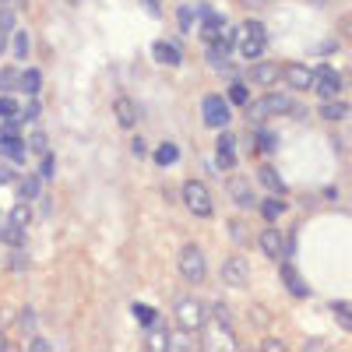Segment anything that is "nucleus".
Segmentation results:
<instances>
[{
	"label": "nucleus",
	"mask_w": 352,
	"mask_h": 352,
	"mask_svg": "<svg viewBox=\"0 0 352 352\" xmlns=\"http://www.w3.org/2000/svg\"><path fill=\"white\" fill-rule=\"evenodd\" d=\"M261 349H272V352H285V345H282V342H275V338H272V342H264Z\"/></svg>",
	"instance_id": "43"
},
{
	"label": "nucleus",
	"mask_w": 352,
	"mask_h": 352,
	"mask_svg": "<svg viewBox=\"0 0 352 352\" xmlns=\"http://www.w3.org/2000/svg\"><path fill=\"white\" fill-rule=\"evenodd\" d=\"M0 152H4V159L14 162V166L25 162V144H21L18 138H4V141H0Z\"/></svg>",
	"instance_id": "18"
},
{
	"label": "nucleus",
	"mask_w": 352,
	"mask_h": 352,
	"mask_svg": "<svg viewBox=\"0 0 352 352\" xmlns=\"http://www.w3.org/2000/svg\"><path fill=\"white\" fill-rule=\"evenodd\" d=\"M11 32H14V11H0V53L8 50Z\"/></svg>",
	"instance_id": "21"
},
{
	"label": "nucleus",
	"mask_w": 352,
	"mask_h": 352,
	"mask_svg": "<svg viewBox=\"0 0 352 352\" xmlns=\"http://www.w3.org/2000/svg\"><path fill=\"white\" fill-rule=\"evenodd\" d=\"M212 314H215V320H219V331H222V335H236V320H232V314H229L222 303H215Z\"/></svg>",
	"instance_id": "20"
},
{
	"label": "nucleus",
	"mask_w": 352,
	"mask_h": 352,
	"mask_svg": "<svg viewBox=\"0 0 352 352\" xmlns=\"http://www.w3.org/2000/svg\"><path fill=\"white\" fill-rule=\"evenodd\" d=\"M250 78H254L257 85H272V81L278 78V67H275V64H254Z\"/></svg>",
	"instance_id": "24"
},
{
	"label": "nucleus",
	"mask_w": 352,
	"mask_h": 352,
	"mask_svg": "<svg viewBox=\"0 0 352 352\" xmlns=\"http://www.w3.org/2000/svg\"><path fill=\"white\" fill-rule=\"evenodd\" d=\"M113 109H116V120H120V127H124V131H131V127H134V120H138V113H134L131 99H124V96H120V99L113 102Z\"/></svg>",
	"instance_id": "15"
},
{
	"label": "nucleus",
	"mask_w": 352,
	"mask_h": 352,
	"mask_svg": "<svg viewBox=\"0 0 352 352\" xmlns=\"http://www.w3.org/2000/svg\"><path fill=\"white\" fill-rule=\"evenodd\" d=\"M257 243H261V250H264V257H282V243H285V236L278 229H264L261 236H257Z\"/></svg>",
	"instance_id": "10"
},
{
	"label": "nucleus",
	"mask_w": 352,
	"mask_h": 352,
	"mask_svg": "<svg viewBox=\"0 0 352 352\" xmlns=\"http://www.w3.org/2000/svg\"><path fill=\"white\" fill-rule=\"evenodd\" d=\"M180 275L190 282V285H201L204 282V275H208V261H204V254H201V247H194V243H187L184 250H180Z\"/></svg>",
	"instance_id": "4"
},
{
	"label": "nucleus",
	"mask_w": 352,
	"mask_h": 352,
	"mask_svg": "<svg viewBox=\"0 0 352 352\" xmlns=\"http://www.w3.org/2000/svg\"><path fill=\"white\" fill-rule=\"evenodd\" d=\"M18 85L25 88L28 96H36L39 85H43V71H21V74H18Z\"/></svg>",
	"instance_id": "23"
},
{
	"label": "nucleus",
	"mask_w": 352,
	"mask_h": 352,
	"mask_svg": "<svg viewBox=\"0 0 352 352\" xmlns=\"http://www.w3.org/2000/svg\"><path fill=\"white\" fill-rule=\"evenodd\" d=\"M201 25H204V36L212 39V32H219V28H222V14H215L212 8H201Z\"/></svg>",
	"instance_id": "26"
},
{
	"label": "nucleus",
	"mask_w": 352,
	"mask_h": 352,
	"mask_svg": "<svg viewBox=\"0 0 352 352\" xmlns=\"http://www.w3.org/2000/svg\"><path fill=\"white\" fill-rule=\"evenodd\" d=\"M148 349H169V328L162 324V317H155V324H148Z\"/></svg>",
	"instance_id": "16"
},
{
	"label": "nucleus",
	"mask_w": 352,
	"mask_h": 352,
	"mask_svg": "<svg viewBox=\"0 0 352 352\" xmlns=\"http://www.w3.org/2000/svg\"><path fill=\"white\" fill-rule=\"evenodd\" d=\"M4 240H8L11 247H21V243H25V226H14V222H11V226L4 229Z\"/></svg>",
	"instance_id": "30"
},
{
	"label": "nucleus",
	"mask_w": 352,
	"mask_h": 352,
	"mask_svg": "<svg viewBox=\"0 0 352 352\" xmlns=\"http://www.w3.org/2000/svg\"><path fill=\"white\" fill-rule=\"evenodd\" d=\"M176 25H180L184 32H187V28L194 25V11H190V8H180V11H176Z\"/></svg>",
	"instance_id": "37"
},
{
	"label": "nucleus",
	"mask_w": 352,
	"mask_h": 352,
	"mask_svg": "<svg viewBox=\"0 0 352 352\" xmlns=\"http://www.w3.org/2000/svg\"><path fill=\"white\" fill-rule=\"evenodd\" d=\"M144 4H148V8H155V11H159V4H162V0H144Z\"/></svg>",
	"instance_id": "47"
},
{
	"label": "nucleus",
	"mask_w": 352,
	"mask_h": 352,
	"mask_svg": "<svg viewBox=\"0 0 352 352\" xmlns=\"http://www.w3.org/2000/svg\"><path fill=\"white\" fill-rule=\"evenodd\" d=\"M39 176H53V155L43 152V166H39Z\"/></svg>",
	"instance_id": "39"
},
{
	"label": "nucleus",
	"mask_w": 352,
	"mask_h": 352,
	"mask_svg": "<svg viewBox=\"0 0 352 352\" xmlns=\"http://www.w3.org/2000/svg\"><path fill=\"white\" fill-rule=\"evenodd\" d=\"M11 46H14L18 60H25V56L32 53V46H28V32H21V28H18V32H11Z\"/></svg>",
	"instance_id": "28"
},
{
	"label": "nucleus",
	"mask_w": 352,
	"mask_h": 352,
	"mask_svg": "<svg viewBox=\"0 0 352 352\" xmlns=\"http://www.w3.org/2000/svg\"><path fill=\"white\" fill-rule=\"evenodd\" d=\"M14 85H18V71H14V67H8V71H0V88H4V92H11Z\"/></svg>",
	"instance_id": "35"
},
{
	"label": "nucleus",
	"mask_w": 352,
	"mask_h": 352,
	"mask_svg": "<svg viewBox=\"0 0 352 352\" xmlns=\"http://www.w3.org/2000/svg\"><path fill=\"white\" fill-rule=\"evenodd\" d=\"M32 148H36V152H46V134H43V131L32 134Z\"/></svg>",
	"instance_id": "40"
},
{
	"label": "nucleus",
	"mask_w": 352,
	"mask_h": 352,
	"mask_svg": "<svg viewBox=\"0 0 352 352\" xmlns=\"http://www.w3.org/2000/svg\"><path fill=\"white\" fill-rule=\"evenodd\" d=\"M257 180L268 187L272 194H285V184H282V176H278L275 166H261V169H257Z\"/></svg>",
	"instance_id": "13"
},
{
	"label": "nucleus",
	"mask_w": 352,
	"mask_h": 352,
	"mask_svg": "<svg viewBox=\"0 0 352 352\" xmlns=\"http://www.w3.org/2000/svg\"><path fill=\"white\" fill-rule=\"evenodd\" d=\"M134 317L141 320L144 328H148V324H155V317H159V314H155L152 307H141V303H138V307H134Z\"/></svg>",
	"instance_id": "33"
},
{
	"label": "nucleus",
	"mask_w": 352,
	"mask_h": 352,
	"mask_svg": "<svg viewBox=\"0 0 352 352\" xmlns=\"http://www.w3.org/2000/svg\"><path fill=\"white\" fill-rule=\"evenodd\" d=\"M310 88H317V96H320V99H331V96L342 92V74H338L335 67H320V71H314Z\"/></svg>",
	"instance_id": "8"
},
{
	"label": "nucleus",
	"mask_w": 352,
	"mask_h": 352,
	"mask_svg": "<svg viewBox=\"0 0 352 352\" xmlns=\"http://www.w3.org/2000/svg\"><path fill=\"white\" fill-rule=\"evenodd\" d=\"M236 46L240 53L247 56V60H257V56L264 53V46H268V28H264L261 21H247L236 28Z\"/></svg>",
	"instance_id": "2"
},
{
	"label": "nucleus",
	"mask_w": 352,
	"mask_h": 352,
	"mask_svg": "<svg viewBox=\"0 0 352 352\" xmlns=\"http://www.w3.org/2000/svg\"><path fill=\"white\" fill-rule=\"evenodd\" d=\"M18 194H21L25 201L39 197V194H43V176H21V180H18Z\"/></svg>",
	"instance_id": "19"
},
{
	"label": "nucleus",
	"mask_w": 352,
	"mask_h": 352,
	"mask_svg": "<svg viewBox=\"0 0 352 352\" xmlns=\"http://www.w3.org/2000/svg\"><path fill=\"white\" fill-rule=\"evenodd\" d=\"M0 116H4V120H8V116H18V102H14L11 96L0 99Z\"/></svg>",
	"instance_id": "36"
},
{
	"label": "nucleus",
	"mask_w": 352,
	"mask_h": 352,
	"mask_svg": "<svg viewBox=\"0 0 352 352\" xmlns=\"http://www.w3.org/2000/svg\"><path fill=\"white\" fill-rule=\"evenodd\" d=\"M229 197L236 201V204H250V201H254L250 184H247V180H232V184H229Z\"/></svg>",
	"instance_id": "25"
},
{
	"label": "nucleus",
	"mask_w": 352,
	"mask_h": 352,
	"mask_svg": "<svg viewBox=\"0 0 352 352\" xmlns=\"http://www.w3.org/2000/svg\"><path fill=\"white\" fill-rule=\"evenodd\" d=\"M8 349V338H4V331H0V352H4Z\"/></svg>",
	"instance_id": "48"
},
{
	"label": "nucleus",
	"mask_w": 352,
	"mask_h": 352,
	"mask_svg": "<svg viewBox=\"0 0 352 352\" xmlns=\"http://www.w3.org/2000/svg\"><path fill=\"white\" fill-rule=\"evenodd\" d=\"M236 134H229V131H222L219 134V166L222 169H232V166H236Z\"/></svg>",
	"instance_id": "9"
},
{
	"label": "nucleus",
	"mask_w": 352,
	"mask_h": 352,
	"mask_svg": "<svg viewBox=\"0 0 352 352\" xmlns=\"http://www.w3.org/2000/svg\"><path fill=\"white\" fill-rule=\"evenodd\" d=\"M232 236H236V240H243V236H247V229H243L240 222H232Z\"/></svg>",
	"instance_id": "45"
},
{
	"label": "nucleus",
	"mask_w": 352,
	"mask_h": 352,
	"mask_svg": "<svg viewBox=\"0 0 352 352\" xmlns=\"http://www.w3.org/2000/svg\"><path fill=\"white\" fill-rule=\"evenodd\" d=\"M32 349H36V352H46L50 342H46V338H32Z\"/></svg>",
	"instance_id": "44"
},
{
	"label": "nucleus",
	"mask_w": 352,
	"mask_h": 352,
	"mask_svg": "<svg viewBox=\"0 0 352 352\" xmlns=\"http://www.w3.org/2000/svg\"><path fill=\"white\" fill-rule=\"evenodd\" d=\"M152 56H155L159 64H166V67L180 64V50H176L173 43H155V46H152Z\"/></svg>",
	"instance_id": "14"
},
{
	"label": "nucleus",
	"mask_w": 352,
	"mask_h": 352,
	"mask_svg": "<svg viewBox=\"0 0 352 352\" xmlns=\"http://www.w3.org/2000/svg\"><path fill=\"white\" fill-rule=\"evenodd\" d=\"M261 4H268V0H243V8H261Z\"/></svg>",
	"instance_id": "46"
},
{
	"label": "nucleus",
	"mask_w": 352,
	"mask_h": 352,
	"mask_svg": "<svg viewBox=\"0 0 352 352\" xmlns=\"http://www.w3.org/2000/svg\"><path fill=\"white\" fill-rule=\"evenodd\" d=\"M201 116H204V124L208 127H229V102L222 96H204L201 102Z\"/></svg>",
	"instance_id": "6"
},
{
	"label": "nucleus",
	"mask_w": 352,
	"mask_h": 352,
	"mask_svg": "<svg viewBox=\"0 0 352 352\" xmlns=\"http://www.w3.org/2000/svg\"><path fill=\"white\" fill-rule=\"evenodd\" d=\"M8 219H11L14 226H28V222H32V212H28L25 204H18V208H11V212H8Z\"/></svg>",
	"instance_id": "31"
},
{
	"label": "nucleus",
	"mask_w": 352,
	"mask_h": 352,
	"mask_svg": "<svg viewBox=\"0 0 352 352\" xmlns=\"http://www.w3.org/2000/svg\"><path fill=\"white\" fill-rule=\"evenodd\" d=\"M247 278H250V264H247V257H240V254L226 257V264H222V282L232 285V289H240V285H247Z\"/></svg>",
	"instance_id": "7"
},
{
	"label": "nucleus",
	"mask_w": 352,
	"mask_h": 352,
	"mask_svg": "<svg viewBox=\"0 0 352 352\" xmlns=\"http://www.w3.org/2000/svg\"><path fill=\"white\" fill-rule=\"evenodd\" d=\"M18 131H21L18 116H8V120H4V127H0V141H4V138H18Z\"/></svg>",
	"instance_id": "34"
},
{
	"label": "nucleus",
	"mask_w": 352,
	"mask_h": 352,
	"mask_svg": "<svg viewBox=\"0 0 352 352\" xmlns=\"http://www.w3.org/2000/svg\"><path fill=\"white\" fill-rule=\"evenodd\" d=\"M257 144H261V152H264V148L272 152V148H275V138H272L268 131H261V134H257Z\"/></svg>",
	"instance_id": "38"
},
{
	"label": "nucleus",
	"mask_w": 352,
	"mask_h": 352,
	"mask_svg": "<svg viewBox=\"0 0 352 352\" xmlns=\"http://www.w3.org/2000/svg\"><path fill=\"white\" fill-rule=\"evenodd\" d=\"M331 310H335V317H338L342 331H352V314H349V307H345V303H335Z\"/></svg>",
	"instance_id": "32"
},
{
	"label": "nucleus",
	"mask_w": 352,
	"mask_h": 352,
	"mask_svg": "<svg viewBox=\"0 0 352 352\" xmlns=\"http://www.w3.org/2000/svg\"><path fill=\"white\" fill-rule=\"evenodd\" d=\"M229 102H236V106H247L250 102V92H247L243 81H232L229 85Z\"/></svg>",
	"instance_id": "29"
},
{
	"label": "nucleus",
	"mask_w": 352,
	"mask_h": 352,
	"mask_svg": "<svg viewBox=\"0 0 352 352\" xmlns=\"http://www.w3.org/2000/svg\"><path fill=\"white\" fill-rule=\"evenodd\" d=\"M320 116H324V120H345V116H349V106L338 102L335 96H331V99H320Z\"/></svg>",
	"instance_id": "17"
},
{
	"label": "nucleus",
	"mask_w": 352,
	"mask_h": 352,
	"mask_svg": "<svg viewBox=\"0 0 352 352\" xmlns=\"http://www.w3.org/2000/svg\"><path fill=\"white\" fill-rule=\"evenodd\" d=\"M11 180H14V173L8 166H0V184H11Z\"/></svg>",
	"instance_id": "41"
},
{
	"label": "nucleus",
	"mask_w": 352,
	"mask_h": 352,
	"mask_svg": "<svg viewBox=\"0 0 352 352\" xmlns=\"http://www.w3.org/2000/svg\"><path fill=\"white\" fill-rule=\"evenodd\" d=\"M21 320H25V331H36V317L28 314V310H25V317H21Z\"/></svg>",
	"instance_id": "42"
},
{
	"label": "nucleus",
	"mask_w": 352,
	"mask_h": 352,
	"mask_svg": "<svg viewBox=\"0 0 352 352\" xmlns=\"http://www.w3.org/2000/svg\"><path fill=\"white\" fill-rule=\"evenodd\" d=\"M285 78H289V85L296 88V92H303V88H310V81H314V71L303 67V64H292V67L285 71Z\"/></svg>",
	"instance_id": "12"
},
{
	"label": "nucleus",
	"mask_w": 352,
	"mask_h": 352,
	"mask_svg": "<svg viewBox=\"0 0 352 352\" xmlns=\"http://www.w3.org/2000/svg\"><path fill=\"white\" fill-rule=\"evenodd\" d=\"M173 317H176V328L184 335H194V331H204V320H208V307H204L197 296H180L173 307Z\"/></svg>",
	"instance_id": "1"
},
{
	"label": "nucleus",
	"mask_w": 352,
	"mask_h": 352,
	"mask_svg": "<svg viewBox=\"0 0 352 352\" xmlns=\"http://www.w3.org/2000/svg\"><path fill=\"white\" fill-rule=\"evenodd\" d=\"M282 282H285V289L292 292V296H310V289H307V282L296 275V268H292V264H285V268H282Z\"/></svg>",
	"instance_id": "11"
},
{
	"label": "nucleus",
	"mask_w": 352,
	"mask_h": 352,
	"mask_svg": "<svg viewBox=\"0 0 352 352\" xmlns=\"http://www.w3.org/2000/svg\"><path fill=\"white\" fill-rule=\"evenodd\" d=\"M250 113L257 120H264V116H285V113H292V99L282 92H268L264 99H257V106H250Z\"/></svg>",
	"instance_id": "5"
},
{
	"label": "nucleus",
	"mask_w": 352,
	"mask_h": 352,
	"mask_svg": "<svg viewBox=\"0 0 352 352\" xmlns=\"http://www.w3.org/2000/svg\"><path fill=\"white\" fill-rule=\"evenodd\" d=\"M184 204L190 208V215H197V219H212L215 215L212 187H204L201 180H187L184 184Z\"/></svg>",
	"instance_id": "3"
},
{
	"label": "nucleus",
	"mask_w": 352,
	"mask_h": 352,
	"mask_svg": "<svg viewBox=\"0 0 352 352\" xmlns=\"http://www.w3.org/2000/svg\"><path fill=\"white\" fill-rule=\"evenodd\" d=\"M282 212H285V201H278V197H264V201H261V215H264V222H275Z\"/></svg>",
	"instance_id": "22"
},
{
	"label": "nucleus",
	"mask_w": 352,
	"mask_h": 352,
	"mask_svg": "<svg viewBox=\"0 0 352 352\" xmlns=\"http://www.w3.org/2000/svg\"><path fill=\"white\" fill-rule=\"evenodd\" d=\"M176 159H180V152H176L173 141H166V144H159V148H155V162L159 166H173Z\"/></svg>",
	"instance_id": "27"
}]
</instances>
